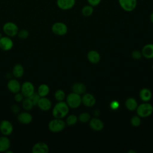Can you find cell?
I'll return each instance as SVG.
<instances>
[{
  "label": "cell",
  "instance_id": "3957f363",
  "mask_svg": "<svg viewBox=\"0 0 153 153\" xmlns=\"http://www.w3.org/2000/svg\"><path fill=\"white\" fill-rule=\"evenodd\" d=\"M136 111L137 115L140 118H146L152 114L153 106L148 102H143L137 105Z\"/></svg>",
  "mask_w": 153,
  "mask_h": 153
},
{
  "label": "cell",
  "instance_id": "ffe728a7",
  "mask_svg": "<svg viewBox=\"0 0 153 153\" xmlns=\"http://www.w3.org/2000/svg\"><path fill=\"white\" fill-rule=\"evenodd\" d=\"M11 146V141L8 136L2 135L0 136V152H5Z\"/></svg>",
  "mask_w": 153,
  "mask_h": 153
},
{
  "label": "cell",
  "instance_id": "e575fe53",
  "mask_svg": "<svg viewBox=\"0 0 153 153\" xmlns=\"http://www.w3.org/2000/svg\"><path fill=\"white\" fill-rule=\"evenodd\" d=\"M131 57L133 59H134L135 60H139V59H141V57H142V54L141 51H140L139 50H134L131 53Z\"/></svg>",
  "mask_w": 153,
  "mask_h": 153
},
{
  "label": "cell",
  "instance_id": "8992f818",
  "mask_svg": "<svg viewBox=\"0 0 153 153\" xmlns=\"http://www.w3.org/2000/svg\"><path fill=\"white\" fill-rule=\"evenodd\" d=\"M20 92L25 97H30L35 92V88L34 84L29 81H26L21 84Z\"/></svg>",
  "mask_w": 153,
  "mask_h": 153
},
{
  "label": "cell",
  "instance_id": "ba28073f",
  "mask_svg": "<svg viewBox=\"0 0 153 153\" xmlns=\"http://www.w3.org/2000/svg\"><path fill=\"white\" fill-rule=\"evenodd\" d=\"M13 124L8 120H3L0 122V133L2 135L8 136L13 132Z\"/></svg>",
  "mask_w": 153,
  "mask_h": 153
},
{
  "label": "cell",
  "instance_id": "603a6c76",
  "mask_svg": "<svg viewBox=\"0 0 153 153\" xmlns=\"http://www.w3.org/2000/svg\"><path fill=\"white\" fill-rule=\"evenodd\" d=\"M139 97L143 102H148L152 98V92L148 88H143L139 91Z\"/></svg>",
  "mask_w": 153,
  "mask_h": 153
},
{
  "label": "cell",
  "instance_id": "8d00e7d4",
  "mask_svg": "<svg viewBox=\"0 0 153 153\" xmlns=\"http://www.w3.org/2000/svg\"><path fill=\"white\" fill-rule=\"evenodd\" d=\"M120 103L117 100H113L110 103V107L112 110H116L119 108Z\"/></svg>",
  "mask_w": 153,
  "mask_h": 153
},
{
  "label": "cell",
  "instance_id": "1f68e13d",
  "mask_svg": "<svg viewBox=\"0 0 153 153\" xmlns=\"http://www.w3.org/2000/svg\"><path fill=\"white\" fill-rule=\"evenodd\" d=\"M17 36L20 39H26L29 36V32L26 29H22L19 30Z\"/></svg>",
  "mask_w": 153,
  "mask_h": 153
},
{
  "label": "cell",
  "instance_id": "ab89813d",
  "mask_svg": "<svg viewBox=\"0 0 153 153\" xmlns=\"http://www.w3.org/2000/svg\"><path fill=\"white\" fill-rule=\"evenodd\" d=\"M5 152H6V153H13V152L12 151H10V149H8L7 151H6Z\"/></svg>",
  "mask_w": 153,
  "mask_h": 153
},
{
  "label": "cell",
  "instance_id": "44dd1931",
  "mask_svg": "<svg viewBox=\"0 0 153 153\" xmlns=\"http://www.w3.org/2000/svg\"><path fill=\"white\" fill-rule=\"evenodd\" d=\"M88 60L93 64L98 63L100 60V55L96 50H90L87 54Z\"/></svg>",
  "mask_w": 153,
  "mask_h": 153
},
{
  "label": "cell",
  "instance_id": "5b68a950",
  "mask_svg": "<svg viewBox=\"0 0 153 153\" xmlns=\"http://www.w3.org/2000/svg\"><path fill=\"white\" fill-rule=\"evenodd\" d=\"M19 30V27L13 22H7L2 26V31L5 35L11 38L17 36Z\"/></svg>",
  "mask_w": 153,
  "mask_h": 153
},
{
  "label": "cell",
  "instance_id": "836d02e7",
  "mask_svg": "<svg viewBox=\"0 0 153 153\" xmlns=\"http://www.w3.org/2000/svg\"><path fill=\"white\" fill-rule=\"evenodd\" d=\"M14 94V100L17 103H21L22 101L25 98L24 96L22 94V93L20 91L18 92L17 93H15Z\"/></svg>",
  "mask_w": 153,
  "mask_h": 153
},
{
  "label": "cell",
  "instance_id": "5bb4252c",
  "mask_svg": "<svg viewBox=\"0 0 153 153\" xmlns=\"http://www.w3.org/2000/svg\"><path fill=\"white\" fill-rule=\"evenodd\" d=\"M32 153H47L49 152L48 145L44 142L35 143L31 149Z\"/></svg>",
  "mask_w": 153,
  "mask_h": 153
},
{
  "label": "cell",
  "instance_id": "9c48e42d",
  "mask_svg": "<svg viewBox=\"0 0 153 153\" xmlns=\"http://www.w3.org/2000/svg\"><path fill=\"white\" fill-rule=\"evenodd\" d=\"M13 46L14 42L11 37L5 35L0 38V49L2 51H10L13 48Z\"/></svg>",
  "mask_w": 153,
  "mask_h": 153
},
{
  "label": "cell",
  "instance_id": "d4e9b609",
  "mask_svg": "<svg viewBox=\"0 0 153 153\" xmlns=\"http://www.w3.org/2000/svg\"><path fill=\"white\" fill-rule=\"evenodd\" d=\"M137 102L133 97H128L125 101L126 108L130 111H133L136 110V109L137 107Z\"/></svg>",
  "mask_w": 153,
  "mask_h": 153
},
{
  "label": "cell",
  "instance_id": "4316f807",
  "mask_svg": "<svg viewBox=\"0 0 153 153\" xmlns=\"http://www.w3.org/2000/svg\"><path fill=\"white\" fill-rule=\"evenodd\" d=\"M94 12L93 7L90 5H87L83 7L81 9V14L85 17H89L92 15Z\"/></svg>",
  "mask_w": 153,
  "mask_h": 153
},
{
  "label": "cell",
  "instance_id": "d6a6232c",
  "mask_svg": "<svg viewBox=\"0 0 153 153\" xmlns=\"http://www.w3.org/2000/svg\"><path fill=\"white\" fill-rule=\"evenodd\" d=\"M40 96L38 94L37 92H35L30 97H29V98L30 99V100L32 101V102L33 103V105L34 106H36L38 102V100H39L40 99Z\"/></svg>",
  "mask_w": 153,
  "mask_h": 153
},
{
  "label": "cell",
  "instance_id": "484cf974",
  "mask_svg": "<svg viewBox=\"0 0 153 153\" xmlns=\"http://www.w3.org/2000/svg\"><path fill=\"white\" fill-rule=\"evenodd\" d=\"M22 107L25 111H30L32 109L33 107L34 106L33 103L30 100L29 97H25L23 100L21 102Z\"/></svg>",
  "mask_w": 153,
  "mask_h": 153
},
{
  "label": "cell",
  "instance_id": "b9f144b4",
  "mask_svg": "<svg viewBox=\"0 0 153 153\" xmlns=\"http://www.w3.org/2000/svg\"><path fill=\"white\" fill-rule=\"evenodd\" d=\"M2 36H3V35H2V33H1V32H0V38H1Z\"/></svg>",
  "mask_w": 153,
  "mask_h": 153
},
{
  "label": "cell",
  "instance_id": "7a4b0ae2",
  "mask_svg": "<svg viewBox=\"0 0 153 153\" xmlns=\"http://www.w3.org/2000/svg\"><path fill=\"white\" fill-rule=\"evenodd\" d=\"M66 123L63 119L54 118L48 124V128L53 133H59L63 131L66 127Z\"/></svg>",
  "mask_w": 153,
  "mask_h": 153
},
{
  "label": "cell",
  "instance_id": "7402d4cb",
  "mask_svg": "<svg viewBox=\"0 0 153 153\" xmlns=\"http://www.w3.org/2000/svg\"><path fill=\"white\" fill-rule=\"evenodd\" d=\"M72 92H74L79 95L83 94L86 92L87 88L84 84L82 82H75L72 85Z\"/></svg>",
  "mask_w": 153,
  "mask_h": 153
},
{
  "label": "cell",
  "instance_id": "30bf717a",
  "mask_svg": "<svg viewBox=\"0 0 153 153\" xmlns=\"http://www.w3.org/2000/svg\"><path fill=\"white\" fill-rule=\"evenodd\" d=\"M17 120L20 123L27 125L32 123L33 120V116L29 111H24L23 112H20L17 115Z\"/></svg>",
  "mask_w": 153,
  "mask_h": 153
},
{
  "label": "cell",
  "instance_id": "60d3db41",
  "mask_svg": "<svg viewBox=\"0 0 153 153\" xmlns=\"http://www.w3.org/2000/svg\"><path fill=\"white\" fill-rule=\"evenodd\" d=\"M128 152V153H130V152H133V153H135V151H132V150H130V151H129Z\"/></svg>",
  "mask_w": 153,
  "mask_h": 153
},
{
  "label": "cell",
  "instance_id": "f1b7e54d",
  "mask_svg": "<svg viewBox=\"0 0 153 153\" xmlns=\"http://www.w3.org/2000/svg\"><path fill=\"white\" fill-rule=\"evenodd\" d=\"M54 96L55 99L57 102H60V101H64L66 96L65 92L63 90L58 89L55 91L54 94Z\"/></svg>",
  "mask_w": 153,
  "mask_h": 153
},
{
  "label": "cell",
  "instance_id": "ac0fdd59",
  "mask_svg": "<svg viewBox=\"0 0 153 153\" xmlns=\"http://www.w3.org/2000/svg\"><path fill=\"white\" fill-rule=\"evenodd\" d=\"M142 56L148 59H153V44L149 43L145 45L141 51Z\"/></svg>",
  "mask_w": 153,
  "mask_h": 153
},
{
  "label": "cell",
  "instance_id": "4dcf8cb0",
  "mask_svg": "<svg viewBox=\"0 0 153 153\" xmlns=\"http://www.w3.org/2000/svg\"><path fill=\"white\" fill-rule=\"evenodd\" d=\"M141 118L137 115H133L130 119V124L133 127H139L141 124Z\"/></svg>",
  "mask_w": 153,
  "mask_h": 153
},
{
  "label": "cell",
  "instance_id": "52a82bcc",
  "mask_svg": "<svg viewBox=\"0 0 153 153\" xmlns=\"http://www.w3.org/2000/svg\"><path fill=\"white\" fill-rule=\"evenodd\" d=\"M51 29L54 34L58 36H63L66 35L68 30L67 25L65 23L61 22H57L53 23Z\"/></svg>",
  "mask_w": 153,
  "mask_h": 153
},
{
  "label": "cell",
  "instance_id": "4fadbf2b",
  "mask_svg": "<svg viewBox=\"0 0 153 153\" xmlns=\"http://www.w3.org/2000/svg\"><path fill=\"white\" fill-rule=\"evenodd\" d=\"M38 108L42 111H48L52 107L51 101L47 97H41L36 105Z\"/></svg>",
  "mask_w": 153,
  "mask_h": 153
},
{
  "label": "cell",
  "instance_id": "9a60e30c",
  "mask_svg": "<svg viewBox=\"0 0 153 153\" xmlns=\"http://www.w3.org/2000/svg\"><path fill=\"white\" fill-rule=\"evenodd\" d=\"M81 103L86 107H92L96 103V99L91 93H84L81 97Z\"/></svg>",
  "mask_w": 153,
  "mask_h": 153
},
{
  "label": "cell",
  "instance_id": "8fae6325",
  "mask_svg": "<svg viewBox=\"0 0 153 153\" xmlns=\"http://www.w3.org/2000/svg\"><path fill=\"white\" fill-rule=\"evenodd\" d=\"M118 3L121 8L127 12L133 11L137 6V0H118Z\"/></svg>",
  "mask_w": 153,
  "mask_h": 153
},
{
  "label": "cell",
  "instance_id": "f546056e",
  "mask_svg": "<svg viewBox=\"0 0 153 153\" xmlns=\"http://www.w3.org/2000/svg\"><path fill=\"white\" fill-rule=\"evenodd\" d=\"M90 119H91V117H90V114L88 112H81L78 117V121H80L81 123H83L88 122Z\"/></svg>",
  "mask_w": 153,
  "mask_h": 153
},
{
  "label": "cell",
  "instance_id": "e0dca14e",
  "mask_svg": "<svg viewBox=\"0 0 153 153\" xmlns=\"http://www.w3.org/2000/svg\"><path fill=\"white\" fill-rule=\"evenodd\" d=\"M56 4L60 10H68L74 7L75 0H57Z\"/></svg>",
  "mask_w": 153,
  "mask_h": 153
},
{
  "label": "cell",
  "instance_id": "83f0119b",
  "mask_svg": "<svg viewBox=\"0 0 153 153\" xmlns=\"http://www.w3.org/2000/svg\"><path fill=\"white\" fill-rule=\"evenodd\" d=\"M78 120V117L74 114H70L67 116L65 123L66 125L69 126H72L76 124Z\"/></svg>",
  "mask_w": 153,
  "mask_h": 153
},
{
  "label": "cell",
  "instance_id": "6da1fadb",
  "mask_svg": "<svg viewBox=\"0 0 153 153\" xmlns=\"http://www.w3.org/2000/svg\"><path fill=\"white\" fill-rule=\"evenodd\" d=\"M69 111V107L65 101L57 102L52 109V115L54 118L63 119L67 116Z\"/></svg>",
  "mask_w": 153,
  "mask_h": 153
},
{
  "label": "cell",
  "instance_id": "7c38bea8",
  "mask_svg": "<svg viewBox=\"0 0 153 153\" xmlns=\"http://www.w3.org/2000/svg\"><path fill=\"white\" fill-rule=\"evenodd\" d=\"M7 87L10 93L15 94L20 91L21 84L17 78H10L7 82Z\"/></svg>",
  "mask_w": 153,
  "mask_h": 153
},
{
  "label": "cell",
  "instance_id": "2e32d148",
  "mask_svg": "<svg viewBox=\"0 0 153 153\" xmlns=\"http://www.w3.org/2000/svg\"><path fill=\"white\" fill-rule=\"evenodd\" d=\"M88 122L89 126L93 130L99 131L102 130L104 128L103 122L97 117L91 118Z\"/></svg>",
  "mask_w": 153,
  "mask_h": 153
},
{
  "label": "cell",
  "instance_id": "d590c367",
  "mask_svg": "<svg viewBox=\"0 0 153 153\" xmlns=\"http://www.w3.org/2000/svg\"><path fill=\"white\" fill-rule=\"evenodd\" d=\"M11 112L16 115H17L20 112V107L17 104H13L11 107Z\"/></svg>",
  "mask_w": 153,
  "mask_h": 153
},
{
  "label": "cell",
  "instance_id": "277c9868",
  "mask_svg": "<svg viewBox=\"0 0 153 153\" xmlns=\"http://www.w3.org/2000/svg\"><path fill=\"white\" fill-rule=\"evenodd\" d=\"M66 103L70 108L76 109L78 108L81 103V95L74 92L70 93L66 96Z\"/></svg>",
  "mask_w": 153,
  "mask_h": 153
},
{
  "label": "cell",
  "instance_id": "74e56055",
  "mask_svg": "<svg viewBox=\"0 0 153 153\" xmlns=\"http://www.w3.org/2000/svg\"><path fill=\"white\" fill-rule=\"evenodd\" d=\"M102 0H87V2L89 5H91L92 7H96L98 5Z\"/></svg>",
  "mask_w": 153,
  "mask_h": 153
},
{
  "label": "cell",
  "instance_id": "cb8c5ba5",
  "mask_svg": "<svg viewBox=\"0 0 153 153\" xmlns=\"http://www.w3.org/2000/svg\"><path fill=\"white\" fill-rule=\"evenodd\" d=\"M50 88L48 84H40L37 88V93L40 97H47L50 93Z\"/></svg>",
  "mask_w": 153,
  "mask_h": 153
},
{
  "label": "cell",
  "instance_id": "d6986e66",
  "mask_svg": "<svg viewBox=\"0 0 153 153\" xmlns=\"http://www.w3.org/2000/svg\"><path fill=\"white\" fill-rule=\"evenodd\" d=\"M11 73L13 76L17 79L22 78L25 74V69L23 66L20 63L16 64L12 69Z\"/></svg>",
  "mask_w": 153,
  "mask_h": 153
},
{
  "label": "cell",
  "instance_id": "7bdbcfd3",
  "mask_svg": "<svg viewBox=\"0 0 153 153\" xmlns=\"http://www.w3.org/2000/svg\"><path fill=\"white\" fill-rule=\"evenodd\" d=\"M152 70H153V63H152Z\"/></svg>",
  "mask_w": 153,
  "mask_h": 153
},
{
  "label": "cell",
  "instance_id": "f35d334b",
  "mask_svg": "<svg viewBox=\"0 0 153 153\" xmlns=\"http://www.w3.org/2000/svg\"><path fill=\"white\" fill-rule=\"evenodd\" d=\"M150 20H151V23H153V11L152 12V13L150 15Z\"/></svg>",
  "mask_w": 153,
  "mask_h": 153
}]
</instances>
